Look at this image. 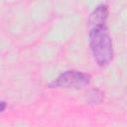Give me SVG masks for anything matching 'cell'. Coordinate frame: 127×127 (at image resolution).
<instances>
[{"mask_svg":"<svg viewBox=\"0 0 127 127\" xmlns=\"http://www.w3.org/2000/svg\"><path fill=\"white\" fill-rule=\"evenodd\" d=\"M0 105H1V108H0V111L1 112H3V111H5V108H6V106H7V103L4 101V100H2L1 102H0Z\"/></svg>","mask_w":127,"mask_h":127,"instance_id":"obj_4","label":"cell"},{"mask_svg":"<svg viewBox=\"0 0 127 127\" xmlns=\"http://www.w3.org/2000/svg\"><path fill=\"white\" fill-rule=\"evenodd\" d=\"M89 47L93 59L100 66L108 65L114 56L112 39L105 25L89 29Z\"/></svg>","mask_w":127,"mask_h":127,"instance_id":"obj_1","label":"cell"},{"mask_svg":"<svg viewBox=\"0 0 127 127\" xmlns=\"http://www.w3.org/2000/svg\"><path fill=\"white\" fill-rule=\"evenodd\" d=\"M91 81V76L85 72L75 69H69L62 72L56 79L49 83L51 88H68V89H81L87 86Z\"/></svg>","mask_w":127,"mask_h":127,"instance_id":"obj_2","label":"cell"},{"mask_svg":"<svg viewBox=\"0 0 127 127\" xmlns=\"http://www.w3.org/2000/svg\"><path fill=\"white\" fill-rule=\"evenodd\" d=\"M108 14H109V8L106 4L102 3V4H99L98 6H96L88 18L89 29L93 28V27L105 25V22L108 18Z\"/></svg>","mask_w":127,"mask_h":127,"instance_id":"obj_3","label":"cell"}]
</instances>
